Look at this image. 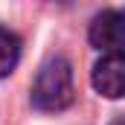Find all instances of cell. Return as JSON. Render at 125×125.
Masks as SVG:
<instances>
[{
    "instance_id": "277c9868",
    "label": "cell",
    "mask_w": 125,
    "mask_h": 125,
    "mask_svg": "<svg viewBox=\"0 0 125 125\" xmlns=\"http://www.w3.org/2000/svg\"><path fill=\"white\" fill-rule=\"evenodd\" d=\"M21 61V38L12 29L0 26V79L9 76Z\"/></svg>"
},
{
    "instance_id": "5b68a950",
    "label": "cell",
    "mask_w": 125,
    "mask_h": 125,
    "mask_svg": "<svg viewBox=\"0 0 125 125\" xmlns=\"http://www.w3.org/2000/svg\"><path fill=\"white\" fill-rule=\"evenodd\" d=\"M114 125H125V116H119V119H114Z\"/></svg>"
},
{
    "instance_id": "3957f363",
    "label": "cell",
    "mask_w": 125,
    "mask_h": 125,
    "mask_svg": "<svg viewBox=\"0 0 125 125\" xmlns=\"http://www.w3.org/2000/svg\"><path fill=\"white\" fill-rule=\"evenodd\" d=\"M87 38L102 52H122L125 50V12H116V9L99 12L90 23Z\"/></svg>"
},
{
    "instance_id": "7a4b0ae2",
    "label": "cell",
    "mask_w": 125,
    "mask_h": 125,
    "mask_svg": "<svg viewBox=\"0 0 125 125\" xmlns=\"http://www.w3.org/2000/svg\"><path fill=\"white\" fill-rule=\"evenodd\" d=\"M96 93L105 99H125V50L122 52H105L93 67Z\"/></svg>"
},
{
    "instance_id": "6da1fadb",
    "label": "cell",
    "mask_w": 125,
    "mask_h": 125,
    "mask_svg": "<svg viewBox=\"0 0 125 125\" xmlns=\"http://www.w3.org/2000/svg\"><path fill=\"white\" fill-rule=\"evenodd\" d=\"M76 99V87H73V67L67 58L55 55L44 64L35 76V84H32V105L38 111H47V114H55L70 108Z\"/></svg>"
}]
</instances>
